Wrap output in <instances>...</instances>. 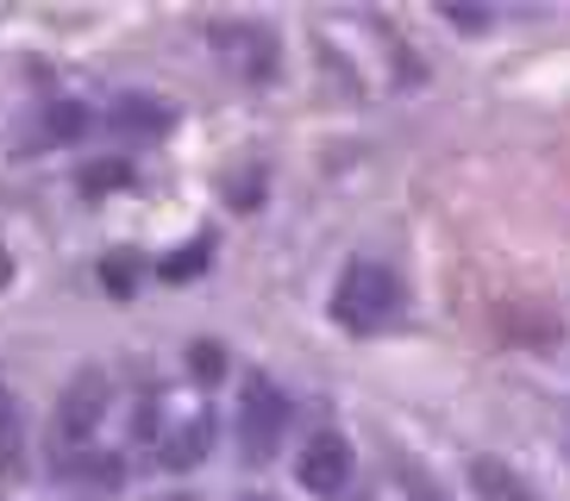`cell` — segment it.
Instances as JSON below:
<instances>
[{
	"label": "cell",
	"instance_id": "6da1fadb",
	"mask_svg": "<svg viewBox=\"0 0 570 501\" xmlns=\"http://www.w3.org/2000/svg\"><path fill=\"white\" fill-rule=\"evenodd\" d=\"M333 314H338V326H352V333L389 326V320L402 314V283H395V269L376 264V257L345 264V276H338V288H333Z\"/></svg>",
	"mask_w": 570,
	"mask_h": 501
},
{
	"label": "cell",
	"instance_id": "7a4b0ae2",
	"mask_svg": "<svg viewBox=\"0 0 570 501\" xmlns=\"http://www.w3.org/2000/svg\"><path fill=\"white\" fill-rule=\"evenodd\" d=\"M283 426H288L283 389L269 383L264 370H252V376H245V389H238V445H245V458H252V464L276 458V445H283Z\"/></svg>",
	"mask_w": 570,
	"mask_h": 501
},
{
	"label": "cell",
	"instance_id": "3957f363",
	"mask_svg": "<svg viewBox=\"0 0 570 501\" xmlns=\"http://www.w3.org/2000/svg\"><path fill=\"white\" fill-rule=\"evenodd\" d=\"M107 414V376L101 370H82L76 383L63 389V401H57V451H95V426H101Z\"/></svg>",
	"mask_w": 570,
	"mask_h": 501
},
{
	"label": "cell",
	"instance_id": "277c9868",
	"mask_svg": "<svg viewBox=\"0 0 570 501\" xmlns=\"http://www.w3.org/2000/svg\"><path fill=\"white\" fill-rule=\"evenodd\" d=\"M214 45H219V57H226L245 82H269V76H276V63H283L276 32H269V26H257V19H226V26H214Z\"/></svg>",
	"mask_w": 570,
	"mask_h": 501
},
{
	"label": "cell",
	"instance_id": "5b68a950",
	"mask_svg": "<svg viewBox=\"0 0 570 501\" xmlns=\"http://www.w3.org/2000/svg\"><path fill=\"white\" fill-rule=\"evenodd\" d=\"M302 483L314 495H338V489L352 483V439L345 433H314L302 451Z\"/></svg>",
	"mask_w": 570,
	"mask_h": 501
},
{
	"label": "cell",
	"instance_id": "8992f818",
	"mask_svg": "<svg viewBox=\"0 0 570 501\" xmlns=\"http://www.w3.org/2000/svg\"><path fill=\"white\" fill-rule=\"evenodd\" d=\"M207 439H214V420H207V414L183 420V426H169V433L157 439V464H164V470L202 464V458H207Z\"/></svg>",
	"mask_w": 570,
	"mask_h": 501
},
{
	"label": "cell",
	"instance_id": "52a82bcc",
	"mask_svg": "<svg viewBox=\"0 0 570 501\" xmlns=\"http://www.w3.org/2000/svg\"><path fill=\"white\" fill-rule=\"evenodd\" d=\"M470 495L476 501H539V489L527 477H514L508 464H495V458H476L470 464Z\"/></svg>",
	"mask_w": 570,
	"mask_h": 501
},
{
	"label": "cell",
	"instance_id": "ba28073f",
	"mask_svg": "<svg viewBox=\"0 0 570 501\" xmlns=\"http://www.w3.org/2000/svg\"><path fill=\"white\" fill-rule=\"evenodd\" d=\"M114 126L119 132H145V138H157V132H169V107L157 95H126L114 107Z\"/></svg>",
	"mask_w": 570,
	"mask_h": 501
},
{
	"label": "cell",
	"instance_id": "9c48e42d",
	"mask_svg": "<svg viewBox=\"0 0 570 501\" xmlns=\"http://www.w3.org/2000/svg\"><path fill=\"white\" fill-rule=\"evenodd\" d=\"M26 470V426H19L13 395L0 389V477H19Z\"/></svg>",
	"mask_w": 570,
	"mask_h": 501
},
{
	"label": "cell",
	"instance_id": "30bf717a",
	"mask_svg": "<svg viewBox=\"0 0 570 501\" xmlns=\"http://www.w3.org/2000/svg\"><path fill=\"white\" fill-rule=\"evenodd\" d=\"M207 250H214V238H188L176 257H164V276H169V283H188V276H202V269H207Z\"/></svg>",
	"mask_w": 570,
	"mask_h": 501
},
{
	"label": "cell",
	"instance_id": "8fae6325",
	"mask_svg": "<svg viewBox=\"0 0 570 501\" xmlns=\"http://www.w3.org/2000/svg\"><path fill=\"white\" fill-rule=\"evenodd\" d=\"M188 370H195L202 383H219V370H226V351H219L214 338H195V345H188Z\"/></svg>",
	"mask_w": 570,
	"mask_h": 501
},
{
	"label": "cell",
	"instance_id": "7c38bea8",
	"mask_svg": "<svg viewBox=\"0 0 570 501\" xmlns=\"http://www.w3.org/2000/svg\"><path fill=\"white\" fill-rule=\"evenodd\" d=\"M101 283H107V295L126 301V295H132V283H138V264H132V257H107V264H101Z\"/></svg>",
	"mask_w": 570,
	"mask_h": 501
},
{
	"label": "cell",
	"instance_id": "4fadbf2b",
	"mask_svg": "<svg viewBox=\"0 0 570 501\" xmlns=\"http://www.w3.org/2000/svg\"><path fill=\"white\" fill-rule=\"evenodd\" d=\"M82 126H88L82 107H69V100H57V107H51V132H57V138H76Z\"/></svg>",
	"mask_w": 570,
	"mask_h": 501
},
{
	"label": "cell",
	"instance_id": "5bb4252c",
	"mask_svg": "<svg viewBox=\"0 0 570 501\" xmlns=\"http://www.w3.org/2000/svg\"><path fill=\"white\" fill-rule=\"evenodd\" d=\"M114 183H132V164H95L88 169V188H114Z\"/></svg>",
	"mask_w": 570,
	"mask_h": 501
},
{
	"label": "cell",
	"instance_id": "9a60e30c",
	"mask_svg": "<svg viewBox=\"0 0 570 501\" xmlns=\"http://www.w3.org/2000/svg\"><path fill=\"white\" fill-rule=\"evenodd\" d=\"M407 495H414V501H445L433 483H420V477H407Z\"/></svg>",
	"mask_w": 570,
	"mask_h": 501
},
{
	"label": "cell",
	"instance_id": "2e32d148",
	"mask_svg": "<svg viewBox=\"0 0 570 501\" xmlns=\"http://www.w3.org/2000/svg\"><path fill=\"white\" fill-rule=\"evenodd\" d=\"M13 283V257H7V250H0V288Z\"/></svg>",
	"mask_w": 570,
	"mask_h": 501
},
{
	"label": "cell",
	"instance_id": "e0dca14e",
	"mask_svg": "<svg viewBox=\"0 0 570 501\" xmlns=\"http://www.w3.org/2000/svg\"><path fill=\"white\" fill-rule=\"evenodd\" d=\"M245 501H269V495H245Z\"/></svg>",
	"mask_w": 570,
	"mask_h": 501
}]
</instances>
